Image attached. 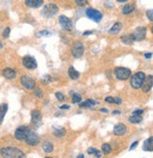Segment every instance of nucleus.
<instances>
[{
  "label": "nucleus",
  "mask_w": 153,
  "mask_h": 158,
  "mask_svg": "<svg viewBox=\"0 0 153 158\" xmlns=\"http://www.w3.org/2000/svg\"><path fill=\"white\" fill-rule=\"evenodd\" d=\"M81 101V96L78 94H74L72 98V102L73 103H78Z\"/></svg>",
  "instance_id": "c756f323"
},
{
  "label": "nucleus",
  "mask_w": 153,
  "mask_h": 158,
  "mask_svg": "<svg viewBox=\"0 0 153 158\" xmlns=\"http://www.w3.org/2000/svg\"><path fill=\"white\" fill-rule=\"evenodd\" d=\"M135 10V7H134V5H132V4H126L124 7L122 8V13L124 14V15H127V14H129V13H131L132 11H134Z\"/></svg>",
  "instance_id": "5701e85b"
},
{
  "label": "nucleus",
  "mask_w": 153,
  "mask_h": 158,
  "mask_svg": "<svg viewBox=\"0 0 153 158\" xmlns=\"http://www.w3.org/2000/svg\"><path fill=\"white\" fill-rule=\"evenodd\" d=\"M70 108V106L69 105H65V104H64V105H61V106H60V109H69Z\"/></svg>",
  "instance_id": "37998d69"
},
{
  "label": "nucleus",
  "mask_w": 153,
  "mask_h": 158,
  "mask_svg": "<svg viewBox=\"0 0 153 158\" xmlns=\"http://www.w3.org/2000/svg\"><path fill=\"white\" fill-rule=\"evenodd\" d=\"M61 116H63V113H57V114H55V117H61Z\"/></svg>",
  "instance_id": "49530a36"
},
{
  "label": "nucleus",
  "mask_w": 153,
  "mask_h": 158,
  "mask_svg": "<svg viewBox=\"0 0 153 158\" xmlns=\"http://www.w3.org/2000/svg\"><path fill=\"white\" fill-rule=\"evenodd\" d=\"M25 4L29 8H39L44 4V0H26Z\"/></svg>",
  "instance_id": "dca6fc26"
},
{
  "label": "nucleus",
  "mask_w": 153,
  "mask_h": 158,
  "mask_svg": "<svg viewBox=\"0 0 153 158\" xmlns=\"http://www.w3.org/2000/svg\"><path fill=\"white\" fill-rule=\"evenodd\" d=\"M113 115H119V114H120V111H113Z\"/></svg>",
  "instance_id": "de8ad7c7"
},
{
  "label": "nucleus",
  "mask_w": 153,
  "mask_h": 158,
  "mask_svg": "<svg viewBox=\"0 0 153 158\" xmlns=\"http://www.w3.org/2000/svg\"><path fill=\"white\" fill-rule=\"evenodd\" d=\"M127 133V127L123 123H118L113 127V133L115 135H124Z\"/></svg>",
  "instance_id": "4468645a"
},
{
  "label": "nucleus",
  "mask_w": 153,
  "mask_h": 158,
  "mask_svg": "<svg viewBox=\"0 0 153 158\" xmlns=\"http://www.w3.org/2000/svg\"><path fill=\"white\" fill-rule=\"evenodd\" d=\"M22 62L23 65L28 69H35L37 67V61L30 56H26V57L23 58Z\"/></svg>",
  "instance_id": "f8f14e48"
},
{
  "label": "nucleus",
  "mask_w": 153,
  "mask_h": 158,
  "mask_svg": "<svg viewBox=\"0 0 153 158\" xmlns=\"http://www.w3.org/2000/svg\"><path fill=\"white\" fill-rule=\"evenodd\" d=\"M152 82H153V77L152 75H149L148 78H145L144 80V82L141 88H142L143 92L145 93H148V92L150 91V89L152 88Z\"/></svg>",
  "instance_id": "ddd939ff"
},
{
  "label": "nucleus",
  "mask_w": 153,
  "mask_h": 158,
  "mask_svg": "<svg viewBox=\"0 0 153 158\" xmlns=\"http://www.w3.org/2000/svg\"><path fill=\"white\" fill-rule=\"evenodd\" d=\"M71 53L73 55V57H75L76 59L80 58L84 53V46L82 44L81 42L77 41L71 46Z\"/></svg>",
  "instance_id": "20e7f679"
},
{
  "label": "nucleus",
  "mask_w": 153,
  "mask_h": 158,
  "mask_svg": "<svg viewBox=\"0 0 153 158\" xmlns=\"http://www.w3.org/2000/svg\"><path fill=\"white\" fill-rule=\"evenodd\" d=\"M43 150L46 153H52V151H53V150H54V146H53L52 143H50L49 141H46V142L44 143Z\"/></svg>",
  "instance_id": "a878e982"
},
{
  "label": "nucleus",
  "mask_w": 153,
  "mask_h": 158,
  "mask_svg": "<svg viewBox=\"0 0 153 158\" xmlns=\"http://www.w3.org/2000/svg\"><path fill=\"white\" fill-rule=\"evenodd\" d=\"M146 28H145V27H139L132 33L134 41H142L146 38Z\"/></svg>",
  "instance_id": "9d476101"
},
{
  "label": "nucleus",
  "mask_w": 153,
  "mask_h": 158,
  "mask_svg": "<svg viewBox=\"0 0 153 158\" xmlns=\"http://www.w3.org/2000/svg\"><path fill=\"white\" fill-rule=\"evenodd\" d=\"M113 103L121 104L122 103V100L120 99V98H114V99H113Z\"/></svg>",
  "instance_id": "58836bf2"
},
{
  "label": "nucleus",
  "mask_w": 153,
  "mask_h": 158,
  "mask_svg": "<svg viewBox=\"0 0 153 158\" xmlns=\"http://www.w3.org/2000/svg\"><path fill=\"white\" fill-rule=\"evenodd\" d=\"M143 149L146 151H153V138L149 137L146 140H145L143 144Z\"/></svg>",
  "instance_id": "a211bd4d"
},
{
  "label": "nucleus",
  "mask_w": 153,
  "mask_h": 158,
  "mask_svg": "<svg viewBox=\"0 0 153 158\" xmlns=\"http://www.w3.org/2000/svg\"><path fill=\"white\" fill-rule=\"evenodd\" d=\"M59 23H60L61 27L64 31H71L73 29V22L71 19H69L68 17L65 15H61L59 17Z\"/></svg>",
  "instance_id": "0eeeda50"
},
{
  "label": "nucleus",
  "mask_w": 153,
  "mask_h": 158,
  "mask_svg": "<svg viewBox=\"0 0 153 158\" xmlns=\"http://www.w3.org/2000/svg\"><path fill=\"white\" fill-rule=\"evenodd\" d=\"M86 15L88 18L93 20L96 23L100 22L102 19V13L99 11L95 10V9H88L86 11Z\"/></svg>",
  "instance_id": "6e6552de"
},
{
  "label": "nucleus",
  "mask_w": 153,
  "mask_h": 158,
  "mask_svg": "<svg viewBox=\"0 0 153 158\" xmlns=\"http://www.w3.org/2000/svg\"><path fill=\"white\" fill-rule=\"evenodd\" d=\"M58 11H59V8L55 4H52V3H49V4H46L44 6L42 14L45 17H46V18H50V17L56 15Z\"/></svg>",
  "instance_id": "7ed1b4c3"
},
{
  "label": "nucleus",
  "mask_w": 153,
  "mask_h": 158,
  "mask_svg": "<svg viewBox=\"0 0 153 158\" xmlns=\"http://www.w3.org/2000/svg\"><path fill=\"white\" fill-rule=\"evenodd\" d=\"M137 145H138V141H136V142H134L133 144H132L131 146V149L129 150H133V149H135V147H137Z\"/></svg>",
  "instance_id": "a19ab883"
},
{
  "label": "nucleus",
  "mask_w": 153,
  "mask_h": 158,
  "mask_svg": "<svg viewBox=\"0 0 153 158\" xmlns=\"http://www.w3.org/2000/svg\"><path fill=\"white\" fill-rule=\"evenodd\" d=\"M118 2H126V1H128V0H117Z\"/></svg>",
  "instance_id": "09e8293b"
},
{
  "label": "nucleus",
  "mask_w": 153,
  "mask_h": 158,
  "mask_svg": "<svg viewBox=\"0 0 153 158\" xmlns=\"http://www.w3.org/2000/svg\"><path fill=\"white\" fill-rule=\"evenodd\" d=\"M21 83L26 89H28V90H32V89H34L36 87V82H35V80L32 79L31 77L26 76V75L21 77Z\"/></svg>",
  "instance_id": "1a4fd4ad"
},
{
  "label": "nucleus",
  "mask_w": 153,
  "mask_h": 158,
  "mask_svg": "<svg viewBox=\"0 0 153 158\" xmlns=\"http://www.w3.org/2000/svg\"><path fill=\"white\" fill-rule=\"evenodd\" d=\"M29 133H30V129L28 126H20L16 129L15 133H14V135H15L16 139L25 140Z\"/></svg>",
  "instance_id": "423d86ee"
},
{
  "label": "nucleus",
  "mask_w": 153,
  "mask_h": 158,
  "mask_svg": "<svg viewBox=\"0 0 153 158\" xmlns=\"http://www.w3.org/2000/svg\"><path fill=\"white\" fill-rule=\"evenodd\" d=\"M143 113H144V111H143V110H136V111H134L133 113H132V115H133V116H141V115H142L143 114Z\"/></svg>",
  "instance_id": "4c0bfd02"
},
{
  "label": "nucleus",
  "mask_w": 153,
  "mask_h": 158,
  "mask_svg": "<svg viewBox=\"0 0 153 158\" xmlns=\"http://www.w3.org/2000/svg\"><path fill=\"white\" fill-rule=\"evenodd\" d=\"M26 143L28 145H30V146H36L40 143V136L37 135L36 133L34 132H31L28 133V135L26 136V139H25Z\"/></svg>",
  "instance_id": "9b49d317"
},
{
  "label": "nucleus",
  "mask_w": 153,
  "mask_h": 158,
  "mask_svg": "<svg viewBox=\"0 0 153 158\" xmlns=\"http://www.w3.org/2000/svg\"><path fill=\"white\" fill-rule=\"evenodd\" d=\"M66 130L63 127H53V133H54L55 136H58V137H63V136L65 135Z\"/></svg>",
  "instance_id": "aec40b11"
},
{
  "label": "nucleus",
  "mask_w": 153,
  "mask_h": 158,
  "mask_svg": "<svg viewBox=\"0 0 153 158\" xmlns=\"http://www.w3.org/2000/svg\"><path fill=\"white\" fill-rule=\"evenodd\" d=\"M98 102L94 100H85L84 102L79 103V107H86V108H92L93 106L98 105Z\"/></svg>",
  "instance_id": "4be33fe9"
},
{
  "label": "nucleus",
  "mask_w": 153,
  "mask_h": 158,
  "mask_svg": "<svg viewBox=\"0 0 153 158\" xmlns=\"http://www.w3.org/2000/svg\"><path fill=\"white\" fill-rule=\"evenodd\" d=\"M0 154L5 158H24L26 154L15 147H6L0 150Z\"/></svg>",
  "instance_id": "f257e3e1"
},
{
  "label": "nucleus",
  "mask_w": 153,
  "mask_h": 158,
  "mask_svg": "<svg viewBox=\"0 0 153 158\" xmlns=\"http://www.w3.org/2000/svg\"><path fill=\"white\" fill-rule=\"evenodd\" d=\"M114 75L120 80H126L131 77V70L126 67H116L113 71Z\"/></svg>",
  "instance_id": "39448f33"
},
{
  "label": "nucleus",
  "mask_w": 153,
  "mask_h": 158,
  "mask_svg": "<svg viewBox=\"0 0 153 158\" xmlns=\"http://www.w3.org/2000/svg\"><path fill=\"white\" fill-rule=\"evenodd\" d=\"M102 151H103V153H105V154H107L109 153H111V147L109 144H103L102 145Z\"/></svg>",
  "instance_id": "cd10ccee"
},
{
  "label": "nucleus",
  "mask_w": 153,
  "mask_h": 158,
  "mask_svg": "<svg viewBox=\"0 0 153 158\" xmlns=\"http://www.w3.org/2000/svg\"><path fill=\"white\" fill-rule=\"evenodd\" d=\"M55 95H56V98L58 99V100H60V101L64 100V95L63 94L60 93V92H57V93H56Z\"/></svg>",
  "instance_id": "2f4dec72"
},
{
  "label": "nucleus",
  "mask_w": 153,
  "mask_h": 158,
  "mask_svg": "<svg viewBox=\"0 0 153 158\" xmlns=\"http://www.w3.org/2000/svg\"><path fill=\"white\" fill-rule=\"evenodd\" d=\"M142 118H141V116H133L132 115L131 118H129V121L131 122V123H140L141 121H142Z\"/></svg>",
  "instance_id": "bb28decb"
},
{
  "label": "nucleus",
  "mask_w": 153,
  "mask_h": 158,
  "mask_svg": "<svg viewBox=\"0 0 153 158\" xmlns=\"http://www.w3.org/2000/svg\"><path fill=\"white\" fill-rule=\"evenodd\" d=\"M75 2L78 6H85L88 3V0H75Z\"/></svg>",
  "instance_id": "7c9ffc66"
},
{
  "label": "nucleus",
  "mask_w": 153,
  "mask_h": 158,
  "mask_svg": "<svg viewBox=\"0 0 153 158\" xmlns=\"http://www.w3.org/2000/svg\"><path fill=\"white\" fill-rule=\"evenodd\" d=\"M122 29V24L121 23H115L114 25L111 27V29L109 31L111 34H117Z\"/></svg>",
  "instance_id": "393cba45"
},
{
  "label": "nucleus",
  "mask_w": 153,
  "mask_h": 158,
  "mask_svg": "<svg viewBox=\"0 0 153 158\" xmlns=\"http://www.w3.org/2000/svg\"><path fill=\"white\" fill-rule=\"evenodd\" d=\"M87 153H90V154H92V153L96 154V153H98V151L96 150V149H95V148H89V149L87 150Z\"/></svg>",
  "instance_id": "f704fd0d"
},
{
  "label": "nucleus",
  "mask_w": 153,
  "mask_h": 158,
  "mask_svg": "<svg viewBox=\"0 0 153 158\" xmlns=\"http://www.w3.org/2000/svg\"><path fill=\"white\" fill-rule=\"evenodd\" d=\"M68 75H69L70 79H71V80H78L79 78V72H78V71H77L73 66L69 67Z\"/></svg>",
  "instance_id": "b1692460"
},
{
  "label": "nucleus",
  "mask_w": 153,
  "mask_h": 158,
  "mask_svg": "<svg viewBox=\"0 0 153 158\" xmlns=\"http://www.w3.org/2000/svg\"><path fill=\"white\" fill-rule=\"evenodd\" d=\"M78 158H79V157H81V158H83L84 156H83V154H79V155H78Z\"/></svg>",
  "instance_id": "8fccbe9b"
},
{
  "label": "nucleus",
  "mask_w": 153,
  "mask_h": 158,
  "mask_svg": "<svg viewBox=\"0 0 153 158\" xmlns=\"http://www.w3.org/2000/svg\"><path fill=\"white\" fill-rule=\"evenodd\" d=\"M3 76L8 80H13L16 77V72L11 68H6L3 70Z\"/></svg>",
  "instance_id": "f3484780"
},
{
  "label": "nucleus",
  "mask_w": 153,
  "mask_h": 158,
  "mask_svg": "<svg viewBox=\"0 0 153 158\" xmlns=\"http://www.w3.org/2000/svg\"><path fill=\"white\" fill-rule=\"evenodd\" d=\"M146 78V75L144 72H137L135 73L133 76L131 77V85L132 88L134 89H139L141 88V86H142L143 82H144V80Z\"/></svg>",
  "instance_id": "f03ea898"
},
{
  "label": "nucleus",
  "mask_w": 153,
  "mask_h": 158,
  "mask_svg": "<svg viewBox=\"0 0 153 158\" xmlns=\"http://www.w3.org/2000/svg\"><path fill=\"white\" fill-rule=\"evenodd\" d=\"M121 41L123 42V44H132L135 42L133 36H132V33L124 34L121 37Z\"/></svg>",
  "instance_id": "6ab92c4d"
},
{
  "label": "nucleus",
  "mask_w": 153,
  "mask_h": 158,
  "mask_svg": "<svg viewBox=\"0 0 153 158\" xmlns=\"http://www.w3.org/2000/svg\"><path fill=\"white\" fill-rule=\"evenodd\" d=\"M38 34H39V36H49V35H50V32L47 31H40Z\"/></svg>",
  "instance_id": "72a5a7b5"
},
{
  "label": "nucleus",
  "mask_w": 153,
  "mask_h": 158,
  "mask_svg": "<svg viewBox=\"0 0 153 158\" xmlns=\"http://www.w3.org/2000/svg\"><path fill=\"white\" fill-rule=\"evenodd\" d=\"M34 95L38 98V99H41V98H43V96H44L43 91L41 90L39 87H35V89H34Z\"/></svg>",
  "instance_id": "c85d7f7f"
},
{
  "label": "nucleus",
  "mask_w": 153,
  "mask_h": 158,
  "mask_svg": "<svg viewBox=\"0 0 153 158\" xmlns=\"http://www.w3.org/2000/svg\"><path fill=\"white\" fill-rule=\"evenodd\" d=\"M10 33H11V29L7 28L4 31V32H3V36H4V38H8L9 36H10Z\"/></svg>",
  "instance_id": "473e14b6"
},
{
  "label": "nucleus",
  "mask_w": 153,
  "mask_h": 158,
  "mask_svg": "<svg viewBox=\"0 0 153 158\" xmlns=\"http://www.w3.org/2000/svg\"><path fill=\"white\" fill-rule=\"evenodd\" d=\"M7 111H8V104L6 103L0 104V125L2 124L3 120H4V118L6 114H7Z\"/></svg>",
  "instance_id": "412c9836"
},
{
  "label": "nucleus",
  "mask_w": 153,
  "mask_h": 158,
  "mask_svg": "<svg viewBox=\"0 0 153 158\" xmlns=\"http://www.w3.org/2000/svg\"><path fill=\"white\" fill-rule=\"evenodd\" d=\"M146 16H148V18L150 21L153 20V13H152L151 10H149V11H146Z\"/></svg>",
  "instance_id": "e433bc0d"
},
{
  "label": "nucleus",
  "mask_w": 153,
  "mask_h": 158,
  "mask_svg": "<svg viewBox=\"0 0 153 158\" xmlns=\"http://www.w3.org/2000/svg\"><path fill=\"white\" fill-rule=\"evenodd\" d=\"M100 112H102V113H109V111L106 108H101L100 109Z\"/></svg>",
  "instance_id": "c03bdc74"
},
{
  "label": "nucleus",
  "mask_w": 153,
  "mask_h": 158,
  "mask_svg": "<svg viewBox=\"0 0 153 158\" xmlns=\"http://www.w3.org/2000/svg\"><path fill=\"white\" fill-rule=\"evenodd\" d=\"M152 57V53H146L145 54V58L146 59H150Z\"/></svg>",
  "instance_id": "79ce46f5"
},
{
  "label": "nucleus",
  "mask_w": 153,
  "mask_h": 158,
  "mask_svg": "<svg viewBox=\"0 0 153 158\" xmlns=\"http://www.w3.org/2000/svg\"><path fill=\"white\" fill-rule=\"evenodd\" d=\"M42 119V114L38 110H33L31 112V123L32 124H37L39 123Z\"/></svg>",
  "instance_id": "2eb2a0df"
},
{
  "label": "nucleus",
  "mask_w": 153,
  "mask_h": 158,
  "mask_svg": "<svg viewBox=\"0 0 153 158\" xmlns=\"http://www.w3.org/2000/svg\"><path fill=\"white\" fill-rule=\"evenodd\" d=\"M93 33V31H85L83 35H90V34H92Z\"/></svg>",
  "instance_id": "a18cd8bd"
},
{
  "label": "nucleus",
  "mask_w": 153,
  "mask_h": 158,
  "mask_svg": "<svg viewBox=\"0 0 153 158\" xmlns=\"http://www.w3.org/2000/svg\"><path fill=\"white\" fill-rule=\"evenodd\" d=\"M105 101L106 102H108V103H113V98H111V97H107L105 99Z\"/></svg>",
  "instance_id": "ea45409f"
},
{
  "label": "nucleus",
  "mask_w": 153,
  "mask_h": 158,
  "mask_svg": "<svg viewBox=\"0 0 153 158\" xmlns=\"http://www.w3.org/2000/svg\"><path fill=\"white\" fill-rule=\"evenodd\" d=\"M51 79H52V78H51L50 76L46 75V76L45 77V78H44V79L42 80V82H45V83H48V82H50L51 80H52Z\"/></svg>",
  "instance_id": "c9c22d12"
},
{
  "label": "nucleus",
  "mask_w": 153,
  "mask_h": 158,
  "mask_svg": "<svg viewBox=\"0 0 153 158\" xmlns=\"http://www.w3.org/2000/svg\"><path fill=\"white\" fill-rule=\"evenodd\" d=\"M2 47H3V44H1V42H0V49H1V48H2Z\"/></svg>",
  "instance_id": "3c124183"
}]
</instances>
